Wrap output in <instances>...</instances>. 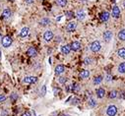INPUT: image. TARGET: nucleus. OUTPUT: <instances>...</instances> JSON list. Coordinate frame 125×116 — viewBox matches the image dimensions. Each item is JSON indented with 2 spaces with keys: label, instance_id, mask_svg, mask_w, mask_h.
Wrapping results in <instances>:
<instances>
[{
  "label": "nucleus",
  "instance_id": "12",
  "mask_svg": "<svg viewBox=\"0 0 125 116\" xmlns=\"http://www.w3.org/2000/svg\"><path fill=\"white\" fill-rule=\"evenodd\" d=\"M76 17H77V19L79 21H83L85 19V17H86L85 11H84V10H79V11L76 13Z\"/></svg>",
  "mask_w": 125,
  "mask_h": 116
},
{
  "label": "nucleus",
  "instance_id": "25",
  "mask_svg": "<svg viewBox=\"0 0 125 116\" xmlns=\"http://www.w3.org/2000/svg\"><path fill=\"white\" fill-rule=\"evenodd\" d=\"M118 72H119L120 74L125 73V62L120 63V65L118 66Z\"/></svg>",
  "mask_w": 125,
  "mask_h": 116
},
{
  "label": "nucleus",
  "instance_id": "1",
  "mask_svg": "<svg viewBox=\"0 0 125 116\" xmlns=\"http://www.w3.org/2000/svg\"><path fill=\"white\" fill-rule=\"evenodd\" d=\"M100 48H101V45H100V43L99 40H95V41H93V43H91V45H90V49H91V51L92 52H99L100 50Z\"/></svg>",
  "mask_w": 125,
  "mask_h": 116
},
{
  "label": "nucleus",
  "instance_id": "31",
  "mask_svg": "<svg viewBox=\"0 0 125 116\" xmlns=\"http://www.w3.org/2000/svg\"><path fill=\"white\" fill-rule=\"evenodd\" d=\"M65 15H66V17H67L68 19H71V18L74 17V13H73L72 11H66Z\"/></svg>",
  "mask_w": 125,
  "mask_h": 116
},
{
  "label": "nucleus",
  "instance_id": "13",
  "mask_svg": "<svg viewBox=\"0 0 125 116\" xmlns=\"http://www.w3.org/2000/svg\"><path fill=\"white\" fill-rule=\"evenodd\" d=\"M109 17H110V15H109V13H108V12H106V11L102 12V13L100 14V21H101V22H106V21H108Z\"/></svg>",
  "mask_w": 125,
  "mask_h": 116
},
{
  "label": "nucleus",
  "instance_id": "2",
  "mask_svg": "<svg viewBox=\"0 0 125 116\" xmlns=\"http://www.w3.org/2000/svg\"><path fill=\"white\" fill-rule=\"evenodd\" d=\"M12 43H13V40H12V38L10 37L9 36H5V37H3L2 39H1V43H2V45H3L5 48L9 47L10 45L12 44Z\"/></svg>",
  "mask_w": 125,
  "mask_h": 116
},
{
  "label": "nucleus",
  "instance_id": "40",
  "mask_svg": "<svg viewBox=\"0 0 125 116\" xmlns=\"http://www.w3.org/2000/svg\"><path fill=\"white\" fill-rule=\"evenodd\" d=\"M123 7H124V8H125V1H124V2H123Z\"/></svg>",
  "mask_w": 125,
  "mask_h": 116
},
{
  "label": "nucleus",
  "instance_id": "35",
  "mask_svg": "<svg viewBox=\"0 0 125 116\" xmlns=\"http://www.w3.org/2000/svg\"><path fill=\"white\" fill-rule=\"evenodd\" d=\"M5 100H6V97L4 94H0V102H3Z\"/></svg>",
  "mask_w": 125,
  "mask_h": 116
},
{
  "label": "nucleus",
  "instance_id": "27",
  "mask_svg": "<svg viewBox=\"0 0 125 116\" xmlns=\"http://www.w3.org/2000/svg\"><path fill=\"white\" fill-rule=\"evenodd\" d=\"M88 104H89V106H90V107H92V108H93V107H95L96 105H97V102H96V100H95V99L91 98L88 100Z\"/></svg>",
  "mask_w": 125,
  "mask_h": 116
},
{
  "label": "nucleus",
  "instance_id": "14",
  "mask_svg": "<svg viewBox=\"0 0 125 116\" xmlns=\"http://www.w3.org/2000/svg\"><path fill=\"white\" fill-rule=\"evenodd\" d=\"M106 96V90L102 89V88H99L97 90V97L99 98H103Z\"/></svg>",
  "mask_w": 125,
  "mask_h": 116
},
{
  "label": "nucleus",
  "instance_id": "23",
  "mask_svg": "<svg viewBox=\"0 0 125 116\" xmlns=\"http://www.w3.org/2000/svg\"><path fill=\"white\" fill-rule=\"evenodd\" d=\"M80 89H81V86L79 85V84H77V83H75V84H73V85L71 86V90L74 92H79L80 91Z\"/></svg>",
  "mask_w": 125,
  "mask_h": 116
},
{
  "label": "nucleus",
  "instance_id": "43",
  "mask_svg": "<svg viewBox=\"0 0 125 116\" xmlns=\"http://www.w3.org/2000/svg\"><path fill=\"white\" fill-rule=\"evenodd\" d=\"M0 37H1V34H0Z\"/></svg>",
  "mask_w": 125,
  "mask_h": 116
},
{
  "label": "nucleus",
  "instance_id": "42",
  "mask_svg": "<svg viewBox=\"0 0 125 116\" xmlns=\"http://www.w3.org/2000/svg\"><path fill=\"white\" fill-rule=\"evenodd\" d=\"M10 1H14V0H10Z\"/></svg>",
  "mask_w": 125,
  "mask_h": 116
},
{
  "label": "nucleus",
  "instance_id": "20",
  "mask_svg": "<svg viewBox=\"0 0 125 116\" xmlns=\"http://www.w3.org/2000/svg\"><path fill=\"white\" fill-rule=\"evenodd\" d=\"M102 81H103L102 76H97V77H95V79H94L93 83H94V85H100Z\"/></svg>",
  "mask_w": 125,
  "mask_h": 116
},
{
  "label": "nucleus",
  "instance_id": "8",
  "mask_svg": "<svg viewBox=\"0 0 125 116\" xmlns=\"http://www.w3.org/2000/svg\"><path fill=\"white\" fill-rule=\"evenodd\" d=\"M70 48L73 51H78V50L81 49V43H79V41H73V43L70 44Z\"/></svg>",
  "mask_w": 125,
  "mask_h": 116
},
{
  "label": "nucleus",
  "instance_id": "16",
  "mask_svg": "<svg viewBox=\"0 0 125 116\" xmlns=\"http://www.w3.org/2000/svg\"><path fill=\"white\" fill-rule=\"evenodd\" d=\"M29 33H30V29H29L28 27H25V28H23L22 30H21V31H20V37H26L29 35Z\"/></svg>",
  "mask_w": 125,
  "mask_h": 116
},
{
  "label": "nucleus",
  "instance_id": "6",
  "mask_svg": "<svg viewBox=\"0 0 125 116\" xmlns=\"http://www.w3.org/2000/svg\"><path fill=\"white\" fill-rule=\"evenodd\" d=\"M77 28V23L76 22H69L66 26V31L71 33V31H74Z\"/></svg>",
  "mask_w": 125,
  "mask_h": 116
},
{
  "label": "nucleus",
  "instance_id": "37",
  "mask_svg": "<svg viewBox=\"0 0 125 116\" xmlns=\"http://www.w3.org/2000/svg\"><path fill=\"white\" fill-rule=\"evenodd\" d=\"M1 116H8V111H7V110H3Z\"/></svg>",
  "mask_w": 125,
  "mask_h": 116
},
{
  "label": "nucleus",
  "instance_id": "7",
  "mask_svg": "<svg viewBox=\"0 0 125 116\" xmlns=\"http://www.w3.org/2000/svg\"><path fill=\"white\" fill-rule=\"evenodd\" d=\"M27 54L30 57H36L38 55V50L35 47H29L27 50Z\"/></svg>",
  "mask_w": 125,
  "mask_h": 116
},
{
  "label": "nucleus",
  "instance_id": "26",
  "mask_svg": "<svg viewBox=\"0 0 125 116\" xmlns=\"http://www.w3.org/2000/svg\"><path fill=\"white\" fill-rule=\"evenodd\" d=\"M56 3L60 7H65L67 5V0H56Z\"/></svg>",
  "mask_w": 125,
  "mask_h": 116
},
{
  "label": "nucleus",
  "instance_id": "9",
  "mask_svg": "<svg viewBox=\"0 0 125 116\" xmlns=\"http://www.w3.org/2000/svg\"><path fill=\"white\" fill-rule=\"evenodd\" d=\"M102 37H103V39H105L106 41H110L112 39L113 34H112V31H106L103 33Z\"/></svg>",
  "mask_w": 125,
  "mask_h": 116
},
{
  "label": "nucleus",
  "instance_id": "17",
  "mask_svg": "<svg viewBox=\"0 0 125 116\" xmlns=\"http://www.w3.org/2000/svg\"><path fill=\"white\" fill-rule=\"evenodd\" d=\"M11 15H12V13H11V10H10V9H5L4 10V11L2 12V18L5 20H7V19H9L10 17H11Z\"/></svg>",
  "mask_w": 125,
  "mask_h": 116
},
{
  "label": "nucleus",
  "instance_id": "38",
  "mask_svg": "<svg viewBox=\"0 0 125 116\" xmlns=\"http://www.w3.org/2000/svg\"><path fill=\"white\" fill-rule=\"evenodd\" d=\"M25 1H26V3H28V4H32V3H34L35 0H25Z\"/></svg>",
  "mask_w": 125,
  "mask_h": 116
},
{
  "label": "nucleus",
  "instance_id": "28",
  "mask_svg": "<svg viewBox=\"0 0 125 116\" xmlns=\"http://www.w3.org/2000/svg\"><path fill=\"white\" fill-rule=\"evenodd\" d=\"M93 62H94V60H93L92 57H86V58L84 59V64H85V65H91Z\"/></svg>",
  "mask_w": 125,
  "mask_h": 116
},
{
  "label": "nucleus",
  "instance_id": "19",
  "mask_svg": "<svg viewBox=\"0 0 125 116\" xmlns=\"http://www.w3.org/2000/svg\"><path fill=\"white\" fill-rule=\"evenodd\" d=\"M50 24V20L48 18H43L40 21H39V25L43 26V27H46Z\"/></svg>",
  "mask_w": 125,
  "mask_h": 116
},
{
  "label": "nucleus",
  "instance_id": "39",
  "mask_svg": "<svg viewBox=\"0 0 125 116\" xmlns=\"http://www.w3.org/2000/svg\"><path fill=\"white\" fill-rule=\"evenodd\" d=\"M61 116H70V115H67V114H63V115H61Z\"/></svg>",
  "mask_w": 125,
  "mask_h": 116
},
{
  "label": "nucleus",
  "instance_id": "30",
  "mask_svg": "<svg viewBox=\"0 0 125 116\" xmlns=\"http://www.w3.org/2000/svg\"><path fill=\"white\" fill-rule=\"evenodd\" d=\"M58 82H59L60 84H62V85H64V84L67 82V78H66V77H62V76H60L59 79H58Z\"/></svg>",
  "mask_w": 125,
  "mask_h": 116
},
{
  "label": "nucleus",
  "instance_id": "29",
  "mask_svg": "<svg viewBox=\"0 0 125 116\" xmlns=\"http://www.w3.org/2000/svg\"><path fill=\"white\" fill-rule=\"evenodd\" d=\"M17 98H18V94H17L16 92L11 93V97H10V99H11V101H12V102L16 101V100H17Z\"/></svg>",
  "mask_w": 125,
  "mask_h": 116
},
{
  "label": "nucleus",
  "instance_id": "24",
  "mask_svg": "<svg viewBox=\"0 0 125 116\" xmlns=\"http://www.w3.org/2000/svg\"><path fill=\"white\" fill-rule=\"evenodd\" d=\"M117 55L120 58H125V48H120L117 50Z\"/></svg>",
  "mask_w": 125,
  "mask_h": 116
},
{
  "label": "nucleus",
  "instance_id": "18",
  "mask_svg": "<svg viewBox=\"0 0 125 116\" xmlns=\"http://www.w3.org/2000/svg\"><path fill=\"white\" fill-rule=\"evenodd\" d=\"M60 50H61V52H62V53H63V54L67 55V54H69V53H70L71 48H70V45H62V46H61V48H60Z\"/></svg>",
  "mask_w": 125,
  "mask_h": 116
},
{
  "label": "nucleus",
  "instance_id": "36",
  "mask_svg": "<svg viewBox=\"0 0 125 116\" xmlns=\"http://www.w3.org/2000/svg\"><path fill=\"white\" fill-rule=\"evenodd\" d=\"M22 116H32V113H31L30 111H25V112L22 114Z\"/></svg>",
  "mask_w": 125,
  "mask_h": 116
},
{
  "label": "nucleus",
  "instance_id": "3",
  "mask_svg": "<svg viewBox=\"0 0 125 116\" xmlns=\"http://www.w3.org/2000/svg\"><path fill=\"white\" fill-rule=\"evenodd\" d=\"M117 113V107L115 105H109V106L106 108V114L107 116H115Z\"/></svg>",
  "mask_w": 125,
  "mask_h": 116
},
{
  "label": "nucleus",
  "instance_id": "21",
  "mask_svg": "<svg viewBox=\"0 0 125 116\" xmlns=\"http://www.w3.org/2000/svg\"><path fill=\"white\" fill-rule=\"evenodd\" d=\"M118 39L121 41H125V29L121 30L118 33Z\"/></svg>",
  "mask_w": 125,
  "mask_h": 116
},
{
  "label": "nucleus",
  "instance_id": "33",
  "mask_svg": "<svg viewBox=\"0 0 125 116\" xmlns=\"http://www.w3.org/2000/svg\"><path fill=\"white\" fill-rule=\"evenodd\" d=\"M79 102H80V100H79L78 98H73V99H72V104H74V105H76V104H78Z\"/></svg>",
  "mask_w": 125,
  "mask_h": 116
},
{
  "label": "nucleus",
  "instance_id": "4",
  "mask_svg": "<svg viewBox=\"0 0 125 116\" xmlns=\"http://www.w3.org/2000/svg\"><path fill=\"white\" fill-rule=\"evenodd\" d=\"M53 38V33L50 30L45 31L44 34V39L46 41V43H49V41Z\"/></svg>",
  "mask_w": 125,
  "mask_h": 116
},
{
  "label": "nucleus",
  "instance_id": "32",
  "mask_svg": "<svg viewBox=\"0 0 125 116\" xmlns=\"http://www.w3.org/2000/svg\"><path fill=\"white\" fill-rule=\"evenodd\" d=\"M40 93H41V96H45V93H46V86H43V88H41V92H40Z\"/></svg>",
  "mask_w": 125,
  "mask_h": 116
},
{
  "label": "nucleus",
  "instance_id": "34",
  "mask_svg": "<svg viewBox=\"0 0 125 116\" xmlns=\"http://www.w3.org/2000/svg\"><path fill=\"white\" fill-rule=\"evenodd\" d=\"M106 80L107 82H110V81H112V75H110V74H108V75H106Z\"/></svg>",
  "mask_w": 125,
  "mask_h": 116
},
{
  "label": "nucleus",
  "instance_id": "10",
  "mask_svg": "<svg viewBox=\"0 0 125 116\" xmlns=\"http://www.w3.org/2000/svg\"><path fill=\"white\" fill-rule=\"evenodd\" d=\"M54 72H55V74L56 75H61V74H63L64 72H65V67L63 66V65H57L56 67H55V70H54Z\"/></svg>",
  "mask_w": 125,
  "mask_h": 116
},
{
  "label": "nucleus",
  "instance_id": "5",
  "mask_svg": "<svg viewBox=\"0 0 125 116\" xmlns=\"http://www.w3.org/2000/svg\"><path fill=\"white\" fill-rule=\"evenodd\" d=\"M37 81H38V78L35 76H28V77H25L23 80L25 84H35Z\"/></svg>",
  "mask_w": 125,
  "mask_h": 116
},
{
  "label": "nucleus",
  "instance_id": "41",
  "mask_svg": "<svg viewBox=\"0 0 125 116\" xmlns=\"http://www.w3.org/2000/svg\"><path fill=\"white\" fill-rule=\"evenodd\" d=\"M1 54H2V53H1V50H0V58H1Z\"/></svg>",
  "mask_w": 125,
  "mask_h": 116
},
{
  "label": "nucleus",
  "instance_id": "11",
  "mask_svg": "<svg viewBox=\"0 0 125 116\" xmlns=\"http://www.w3.org/2000/svg\"><path fill=\"white\" fill-rule=\"evenodd\" d=\"M90 75H91V73H90L89 70H83V71L80 72L79 77H80L81 79H87V78L90 77Z\"/></svg>",
  "mask_w": 125,
  "mask_h": 116
},
{
  "label": "nucleus",
  "instance_id": "15",
  "mask_svg": "<svg viewBox=\"0 0 125 116\" xmlns=\"http://www.w3.org/2000/svg\"><path fill=\"white\" fill-rule=\"evenodd\" d=\"M120 16V9L118 6H114L112 8V17L114 18H118Z\"/></svg>",
  "mask_w": 125,
  "mask_h": 116
},
{
  "label": "nucleus",
  "instance_id": "22",
  "mask_svg": "<svg viewBox=\"0 0 125 116\" xmlns=\"http://www.w3.org/2000/svg\"><path fill=\"white\" fill-rule=\"evenodd\" d=\"M108 97H109V98H112V99H114V98H118V92H117V91H115V90L111 91V92H109V94H108Z\"/></svg>",
  "mask_w": 125,
  "mask_h": 116
}]
</instances>
